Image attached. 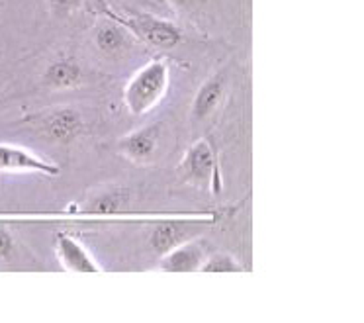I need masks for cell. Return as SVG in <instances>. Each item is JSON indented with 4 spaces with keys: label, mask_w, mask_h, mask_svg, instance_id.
<instances>
[{
    "label": "cell",
    "mask_w": 364,
    "mask_h": 323,
    "mask_svg": "<svg viewBox=\"0 0 364 323\" xmlns=\"http://www.w3.org/2000/svg\"><path fill=\"white\" fill-rule=\"evenodd\" d=\"M43 132L51 142L71 143L82 132V116L73 108H61L43 120Z\"/></svg>",
    "instance_id": "ba28073f"
},
{
    "label": "cell",
    "mask_w": 364,
    "mask_h": 323,
    "mask_svg": "<svg viewBox=\"0 0 364 323\" xmlns=\"http://www.w3.org/2000/svg\"><path fill=\"white\" fill-rule=\"evenodd\" d=\"M14 251V237L6 228L0 226V259H9Z\"/></svg>",
    "instance_id": "9a60e30c"
},
{
    "label": "cell",
    "mask_w": 364,
    "mask_h": 323,
    "mask_svg": "<svg viewBox=\"0 0 364 323\" xmlns=\"http://www.w3.org/2000/svg\"><path fill=\"white\" fill-rule=\"evenodd\" d=\"M208 257V243L202 239L184 241L161 257L159 268L163 272H194L200 270Z\"/></svg>",
    "instance_id": "277c9868"
},
{
    "label": "cell",
    "mask_w": 364,
    "mask_h": 323,
    "mask_svg": "<svg viewBox=\"0 0 364 323\" xmlns=\"http://www.w3.org/2000/svg\"><path fill=\"white\" fill-rule=\"evenodd\" d=\"M55 255L59 263L63 265L65 270H69V272L92 275V272H100L102 270L87 247L80 243L79 239L67 235V233H59L57 235Z\"/></svg>",
    "instance_id": "5b68a950"
},
{
    "label": "cell",
    "mask_w": 364,
    "mask_h": 323,
    "mask_svg": "<svg viewBox=\"0 0 364 323\" xmlns=\"http://www.w3.org/2000/svg\"><path fill=\"white\" fill-rule=\"evenodd\" d=\"M243 270L245 268L228 253H215L212 257H206L204 265L200 267V272H243Z\"/></svg>",
    "instance_id": "5bb4252c"
},
{
    "label": "cell",
    "mask_w": 364,
    "mask_h": 323,
    "mask_svg": "<svg viewBox=\"0 0 364 323\" xmlns=\"http://www.w3.org/2000/svg\"><path fill=\"white\" fill-rule=\"evenodd\" d=\"M0 173H41L46 176H59V166L32 151L0 143Z\"/></svg>",
    "instance_id": "3957f363"
},
{
    "label": "cell",
    "mask_w": 364,
    "mask_h": 323,
    "mask_svg": "<svg viewBox=\"0 0 364 323\" xmlns=\"http://www.w3.org/2000/svg\"><path fill=\"white\" fill-rule=\"evenodd\" d=\"M80 4V0H49V6L55 14H69Z\"/></svg>",
    "instance_id": "2e32d148"
},
{
    "label": "cell",
    "mask_w": 364,
    "mask_h": 323,
    "mask_svg": "<svg viewBox=\"0 0 364 323\" xmlns=\"http://www.w3.org/2000/svg\"><path fill=\"white\" fill-rule=\"evenodd\" d=\"M95 41L96 48L100 49L102 53L116 55V53H122L129 46V36L122 26L104 24L96 30Z\"/></svg>",
    "instance_id": "7c38bea8"
},
{
    "label": "cell",
    "mask_w": 364,
    "mask_h": 323,
    "mask_svg": "<svg viewBox=\"0 0 364 323\" xmlns=\"http://www.w3.org/2000/svg\"><path fill=\"white\" fill-rule=\"evenodd\" d=\"M198 228L188 221H161L153 228L151 233V247L157 253L159 257H163L174 247H178L184 241H191L196 237Z\"/></svg>",
    "instance_id": "52a82bcc"
},
{
    "label": "cell",
    "mask_w": 364,
    "mask_h": 323,
    "mask_svg": "<svg viewBox=\"0 0 364 323\" xmlns=\"http://www.w3.org/2000/svg\"><path fill=\"white\" fill-rule=\"evenodd\" d=\"M168 90V65L151 61L135 73L124 90V102L134 116H145L165 98Z\"/></svg>",
    "instance_id": "6da1fadb"
},
{
    "label": "cell",
    "mask_w": 364,
    "mask_h": 323,
    "mask_svg": "<svg viewBox=\"0 0 364 323\" xmlns=\"http://www.w3.org/2000/svg\"><path fill=\"white\" fill-rule=\"evenodd\" d=\"M225 92V77L222 73L214 75L200 87L198 95L192 102V118L194 120H206L210 118L215 112V108L220 106Z\"/></svg>",
    "instance_id": "30bf717a"
},
{
    "label": "cell",
    "mask_w": 364,
    "mask_h": 323,
    "mask_svg": "<svg viewBox=\"0 0 364 323\" xmlns=\"http://www.w3.org/2000/svg\"><path fill=\"white\" fill-rule=\"evenodd\" d=\"M182 181H186L192 186L200 189H212L218 173V163H215V153L208 139H198L186 149L182 157L181 165Z\"/></svg>",
    "instance_id": "7a4b0ae2"
},
{
    "label": "cell",
    "mask_w": 364,
    "mask_h": 323,
    "mask_svg": "<svg viewBox=\"0 0 364 323\" xmlns=\"http://www.w3.org/2000/svg\"><path fill=\"white\" fill-rule=\"evenodd\" d=\"M134 26L137 33L153 48L173 49L182 38L181 30L176 26L165 22V20H157V18H137Z\"/></svg>",
    "instance_id": "9c48e42d"
},
{
    "label": "cell",
    "mask_w": 364,
    "mask_h": 323,
    "mask_svg": "<svg viewBox=\"0 0 364 323\" xmlns=\"http://www.w3.org/2000/svg\"><path fill=\"white\" fill-rule=\"evenodd\" d=\"M43 80L53 90L75 88L80 83V67L73 61H55L48 67Z\"/></svg>",
    "instance_id": "8fae6325"
},
{
    "label": "cell",
    "mask_w": 364,
    "mask_h": 323,
    "mask_svg": "<svg viewBox=\"0 0 364 323\" xmlns=\"http://www.w3.org/2000/svg\"><path fill=\"white\" fill-rule=\"evenodd\" d=\"M129 202V192L126 189H108L90 200L87 210L92 213H118L126 210Z\"/></svg>",
    "instance_id": "4fadbf2b"
},
{
    "label": "cell",
    "mask_w": 364,
    "mask_h": 323,
    "mask_svg": "<svg viewBox=\"0 0 364 323\" xmlns=\"http://www.w3.org/2000/svg\"><path fill=\"white\" fill-rule=\"evenodd\" d=\"M174 2H178V4H186V2H191V0H174Z\"/></svg>",
    "instance_id": "e0dca14e"
},
{
    "label": "cell",
    "mask_w": 364,
    "mask_h": 323,
    "mask_svg": "<svg viewBox=\"0 0 364 323\" xmlns=\"http://www.w3.org/2000/svg\"><path fill=\"white\" fill-rule=\"evenodd\" d=\"M159 147V124L143 126L118 143L119 153L134 163H149Z\"/></svg>",
    "instance_id": "8992f818"
}]
</instances>
